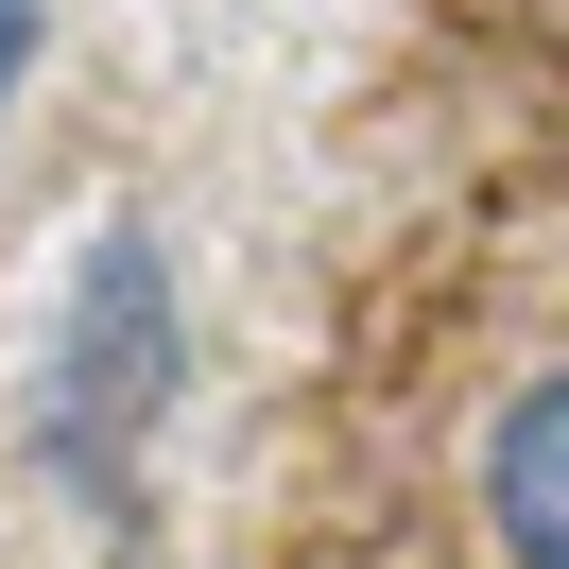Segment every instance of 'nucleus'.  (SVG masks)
<instances>
[{"mask_svg": "<svg viewBox=\"0 0 569 569\" xmlns=\"http://www.w3.org/2000/svg\"><path fill=\"white\" fill-rule=\"evenodd\" d=\"M173 380H190L173 259H156L139 224H104V242L70 259V293H52V362H36V466L87 518H139V449H156V415H173Z\"/></svg>", "mask_w": 569, "mask_h": 569, "instance_id": "obj_1", "label": "nucleus"}, {"mask_svg": "<svg viewBox=\"0 0 569 569\" xmlns=\"http://www.w3.org/2000/svg\"><path fill=\"white\" fill-rule=\"evenodd\" d=\"M483 518H500L518 569H569V362L483 415Z\"/></svg>", "mask_w": 569, "mask_h": 569, "instance_id": "obj_2", "label": "nucleus"}, {"mask_svg": "<svg viewBox=\"0 0 569 569\" xmlns=\"http://www.w3.org/2000/svg\"><path fill=\"white\" fill-rule=\"evenodd\" d=\"M18 70H36V0H0V104H18Z\"/></svg>", "mask_w": 569, "mask_h": 569, "instance_id": "obj_3", "label": "nucleus"}]
</instances>
